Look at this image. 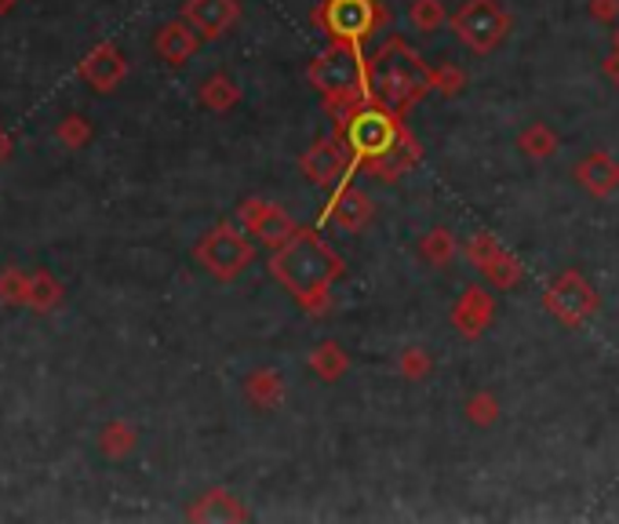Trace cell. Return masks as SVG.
Instances as JSON below:
<instances>
[{"label":"cell","instance_id":"cell-18","mask_svg":"<svg viewBox=\"0 0 619 524\" xmlns=\"http://www.w3.org/2000/svg\"><path fill=\"white\" fill-rule=\"evenodd\" d=\"M459 255V245H456V234L445 226L430 229V234L419 240V259L430 262V266H448Z\"/></svg>","mask_w":619,"mask_h":524},{"label":"cell","instance_id":"cell-16","mask_svg":"<svg viewBox=\"0 0 619 524\" xmlns=\"http://www.w3.org/2000/svg\"><path fill=\"white\" fill-rule=\"evenodd\" d=\"M307 364H310V372L318 375V379L335 383V379H343L346 369H350V358L343 353L339 342H321V346H313Z\"/></svg>","mask_w":619,"mask_h":524},{"label":"cell","instance_id":"cell-25","mask_svg":"<svg viewBox=\"0 0 619 524\" xmlns=\"http://www.w3.org/2000/svg\"><path fill=\"white\" fill-rule=\"evenodd\" d=\"M164 51H168V55H172L175 62H179V59H186V55H190V51H194V37L190 34H186V29H168V34H164Z\"/></svg>","mask_w":619,"mask_h":524},{"label":"cell","instance_id":"cell-6","mask_svg":"<svg viewBox=\"0 0 619 524\" xmlns=\"http://www.w3.org/2000/svg\"><path fill=\"white\" fill-rule=\"evenodd\" d=\"M386 23V8L380 0H321L313 8V26H321L332 40L364 45Z\"/></svg>","mask_w":619,"mask_h":524},{"label":"cell","instance_id":"cell-15","mask_svg":"<svg viewBox=\"0 0 619 524\" xmlns=\"http://www.w3.org/2000/svg\"><path fill=\"white\" fill-rule=\"evenodd\" d=\"M240 8L234 0H190V18L201 26L205 37H223L237 23Z\"/></svg>","mask_w":619,"mask_h":524},{"label":"cell","instance_id":"cell-3","mask_svg":"<svg viewBox=\"0 0 619 524\" xmlns=\"http://www.w3.org/2000/svg\"><path fill=\"white\" fill-rule=\"evenodd\" d=\"M369 96L397 117H408L430 96V66L401 37H391L369 55Z\"/></svg>","mask_w":619,"mask_h":524},{"label":"cell","instance_id":"cell-13","mask_svg":"<svg viewBox=\"0 0 619 524\" xmlns=\"http://www.w3.org/2000/svg\"><path fill=\"white\" fill-rule=\"evenodd\" d=\"M492 317H496V296H488L481 285L463 288V296H459L453 307V328L463 335L467 342H474L488 332Z\"/></svg>","mask_w":619,"mask_h":524},{"label":"cell","instance_id":"cell-1","mask_svg":"<svg viewBox=\"0 0 619 524\" xmlns=\"http://www.w3.org/2000/svg\"><path fill=\"white\" fill-rule=\"evenodd\" d=\"M270 274L296 299V307L307 313H321L329 307L332 285L346 274V266L318 229H296V237L274 251Z\"/></svg>","mask_w":619,"mask_h":524},{"label":"cell","instance_id":"cell-11","mask_svg":"<svg viewBox=\"0 0 619 524\" xmlns=\"http://www.w3.org/2000/svg\"><path fill=\"white\" fill-rule=\"evenodd\" d=\"M372 197L358 190L354 183H339L329 197V204H324V212L318 223L321 226H339L346 234H361L364 226L372 223Z\"/></svg>","mask_w":619,"mask_h":524},{"label":"cell","instance_id":"cell-28","mask_svg":"<svg viewBox=\"0 0 619 524\" xmlns=\"http://www.w3.org/2000/svg\"><path fill=\"white\" fill-rule=\"evenodd\" d=\"M612 51H619V26H616V34H612Z\"/></svg>","mask_w":619,"mask_h":524},{"label":"cell","instance_id":"cell-14","mask_svg":"<svg viewBox=\"0 0 619 524\" xmlns=\"http://www.w3.org/2000/svg\"><path fill=\"white\" fill-rule=\"evenodd\" d=\"M575 183L591 197H612L619 190V161L612 153L594 150L575 164Z\"/></svg>","mask_w":619,"mask_h":524},{"label":"cell","instance_id":"cell-24","mask_svg":"<svg viewBox=\"0 0 619 524\" xmlns=\"http://www.w3.org/2000/svg\"><path fill=\"white\" fill-rule=\"evenodd\" d=\"M240 99V91L230 84L226 77H215L212 84H205V102L208 107H215V110H230L234 102Z\"/></svg>","mask_w":619,"mask_h":524},{"label":"cell","instance_id":"cell-22","mask_svg":"<svg viewBox=\"0 0 619 524\" xmlns=\"http://www.w3.org/2000/svg\"><path fill=\"white\" fill-rule=\"evenodd\" d=\"M463 84H467V77H463V70L459 66H434L430 70V91H437V96H459V91H463Z\"/></svg>","mask_w":619,"mask_h":524},{"label":"cell","instance_id":"cell-7","mask_svg":"<svg viewBox=\"0 0 619 524\" xmlns=\"http://www.w3.org/2000/svg\"><path fill=\"white\" fill-rule=\"evenodd\" d=\"M543 307H547L550 317H558L565 328H583V324L597 313V307H602V299H597L594 285L580 274V270H565V274H558L547 285Z\"/></svg>","mask_w":619,"mask_h":524},{"label":"cell","instance_id":"cell-17","mask_svg":"<svg viewBox=\"0 0 619 524\" xmlns=\"http://www.w3.org/2000/svg\"><path fill=\"white\" fill-rule=\"evenodd\" d=\"M558 146H561L558 132H554L550 124H543V121L529 124V128L518 135V150L524 157H532V161H547V157L558 153Z\"/></svg>","mask_w":619,"mask_h":524},{"label":"cell","instance_id":"cell-9","mask_svg":"<svg viewBox=\"0 0 619 524\" xmlns=\"http://www.w3.org/2000/svg\"><path fill=\"white\" fill-rule=\"evenodd\" d=\"M463 255H467L470 266H478V274L485 277L488 285H496L499 291L521 285V277H524L521 259L513 255V251L503 248L492 234H474V237H470L463 245Z\"/></svg>","mask_w":619,"mask_h":524},{"label":"cell","instance_id":"cell-8","mask_svg":"<svg viewBox=\"0 0 619 524\" xmlns=\"http://www.w3.org/2000/svg\"><path fill=\"white\" fill-rule=\"evenodd\" d=\"M299 167H302V175H307V183L321 186V190H329V186H339V183H346V175L358 172V164H354V153H350V146H346L343 135L313 139L310 150L299 157Z\"/></svg>","mask_w":619,"mask_h":524},{"label":"cell","instance_id":"cell-23","mask_svg":"<svg viewBox=\"0 0 619 524\" xmlns=\"http://www.w3.org/2000/svg\"><path fill=\"white\" fill-rule=\"evenodd\" d=\"M467 419L474 426H492L499 419V401H496V394H488V390H481L474 394L467 401Z\"/></svg>","mask_w":619,"mask_h":524},{"label":"cell","instance_id":"cell-21","mask_svg":"<svg viewBox=\"0 0 619 524\" xmlns=\"http://www.w3.org/2000/svg\"><path fill=\"white\" fill-rule=\"evenodd\" d=\"M397 372H401L408 383H423L426 375L434 372V361H430V353L423 346H408L401 353V361H397Z\"/></svg>","mask_w":619,"mask_h":524},{"label":"cell","instance_id":"cell-20","mask_svg":"<svg viewBox=\"0 0 619 524\" xmlns=\"http://www.w3.org/2000/svg\"><path fill=\"white\" fill-rule=\"evenodd\" d=\"M408 23H412L419 34H434V29L448 23V12L441 0H412V4H408Z\"/></svg>","mask_w":619,"mask_h":524},{"label":"cell","instance_id":"cell-19","mask_svg":"<svg viewBox=\"0 0 619 524\" xmlns=\"http://www.w3.org/2000/svg\"><path fill=\"white\" fill-rule=\"evenodd\" d=\"M245 390H248L251 404H256V408H277L281 401H285V383H281L277 372H256V375H248Z\"/></svg>","mask_w":619,"mask_h":524},{"label":"cell","instance_id":"cell-5","mask_svg":"<svg viewBox=\"0 0 619 524\" xmlns=\"http://www.w3.org/2000/svg\"><path fill=\"white\" fill-rule=\"evenodd\" d=\"M448 23H453L459 45L474 55H492L510 34V15L499 0H463Z\"/></svg>","mask_w":619,"mask_h":524},{"label":"cell","instance_id":"cell-2","mask_svg":"<svg viewBox=\"0 0 619 524\" xmlns=\"http://www.w3.org/2000/svg\"><path fill=\"white\" fill-rule=\"evenodd\" d=\"M307 80L321 96L324 110L332 113L335 135H343L346 124L354 117V110L372 99L369 96V59H364L361 45H350V40H332V45L307 66Z\"/></svg>","mask_w":619,"mask_h":524},{"label":"cell","instance_id":"cell-27","mask_svg":"<svg viewBox=\"0 0 619 524\" xmlns=\"http://www.w3.org/2000/svg\"><path fill=\"white\" fill-rule=\"evenodd\" d=\"M602 73L612 84H619V51H608V59L602 62Z\"/></svg>","mask_w":619,"mask_h":524},{"label":"cell","instance_id":"cell-26","mask_svg":"<svg viewBox=\"0 0 619 524\" xmlns=\"http://www.w3.org/2000/svg\"><path fill=\"white\" fill-rule=\"evenodd\" d=\"M586 15H591L594 23L616 26V18H619V0H586Z\"/></svg>","mask_w":619,"mask_h":524},{"label":"cell","instance_id":"cell-4","mask_svg":"<svg viewBox=\"0 0 619 524\" xmlns=\"http://www.w3.org/2000/svg\"><path fill=\"white\" fill-rule=\"evenodd\" d=\"M408 132H412V128L405 124V117H397V113H391L386 107H380V102L369 99L364 107L354 110V117H350V124H346L343 139H346V146H350L354 164H358L361 172H369V167L380 164Z\"/></svg>","mask_w":619,"mask_h":524},{"label":"cell","instance_id":"cell-10","mask_svg":"<svg viewBox=\"0 0 619 524\" xmlns=\"http://www.w3.org/2000/svg\"><path fill=\"white\" fill-rule=\"evenodd\" d=\"M197 255H201V262H205L208 270H212L215 277L234 280L240 270H245L248 262H251V255H256V251H251V245L237 234L234 226H219V229H212V234L201 240Z\"/></svg>","mask_w":619,"mask_h":524},{"label":"cell","instance_id":"cell-12","mask_svg":"<svg viewBox=\"0 0 619 524\" xmlns=\"http://www.w3.org/2000/svg\"><path fill=\"white\" fill-rule=\"evenodd\" d=\"M240 219H245V226L270 248L288 245V240L296 237V229H299L296 219H292L285 208L270 204V201H245V208H240Z\"/></svg>","mask_w":619,"mask_h":524}]
</instances>
